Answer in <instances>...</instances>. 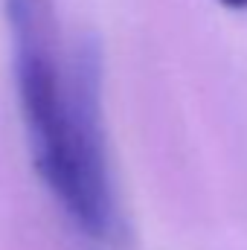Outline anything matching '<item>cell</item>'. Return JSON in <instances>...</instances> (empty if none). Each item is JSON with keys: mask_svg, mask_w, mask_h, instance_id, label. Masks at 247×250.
<instances>
[{"mask_svg": "<svg viewBox=\"0 0 247 250\" xmlns=\"http://www.w3.org/2000/svg\"><path fill=\"white\" fill-rule=\"evenodd\" d=\"M21 114L41 181L93 242L123 236L102 125V53L79 38L67 53L56 0H6Z\"/></svg>", "mask_w": 247, "mask_h": 250, "instance_id": "1", "label": "cell"}, {"mask_svg": "<svg viewBox=\"0 0 247 250\" xmlns=\"http://www.w3.org/2000/svg\"><path fill=\"white\" fill-rule=\"evenodd\" d=\"M221 3L230 9H247V0H221Z\"/></svg>", "mask_w": 247, "mask_h": 250, "instance_id": "2", "label": "cell"}]
</instances>
